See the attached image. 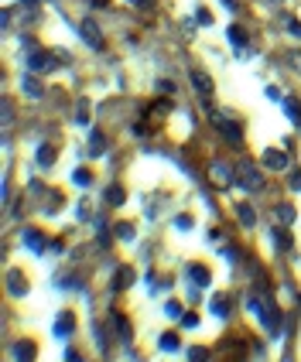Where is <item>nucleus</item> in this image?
<instances>
[{"mask_svg": "<svg viewBox=\"0 0 301 362\" xmlns=\"http://www.w3.org/2000/svg\"><path fill=\"white\" fill-rule=\"evenodd\" d=\"M236 181L243 185L246 192H260V188H264V174H260V168L250 164V161H243V164L236 168Z\"/></svg>", "mask_w": 301, "mask_h": 362, "instance_id": "1", "label": "nucleus"}, {"mask_svg": "<svg viewBox=\"0 0 301 362\" xmlns=\"http://www.w3.org/2000/svg\"><path fill=\"white\" fill-rule=\"evenodd\" d=\"M212 126H216V130H219V134L226 137L230 144H243V126H240V123H233V120H222V116L212 113Z\"/></svg>", "mask_w": 301, "mask_h": 362, "instance_id": "2", "label": "nucleus"}, {"mask_svg": "<svg viewBox=\"0 0 301 362\" xmlns=\"http://www.w3.org/2000/svg\"><path fill=\"white\" fill-rule=\"evenodd\" d=\"M79 34L86 38V45H89V48H96V51L103 48V31L96 28V21H93V17H86V21H79Z\"/></svg>", "mask_w": 301, "mask_h": 362, "instance_id": "3", "label": "nucleus"}, {"mask_svg": "<svg viewBox=\"0 0 301 362\" xmlns=\"http://www.w3.org/2000/svg\"><path fill=\"white\" fill-rule=\"evenodd\" d=\"M28 68H31L35 75H45V72H52V68H55V58L35 48V51H28Z\"/></svg>", "mask_w": 301, "mask_h": 362, "instance_id": "4", "label": "nucleus"}, {"mask_svg": "<svg viewBox=\"0 0 301 362\" xmlns=\"http://www.w3.org/2000/svg\"><path fill=\"white\" fill-rule=\"evenodd\" d=\"M260 164H264L267 171H284V168L291 164V158L284 154V150H278V147H267L264 158H260Z\"/></svg>", "mask_w": 301, "mask_h": 362, "instance_id": "5", "label": "nucleus"}, {"mask_svg": "<svg viewBox=\"0 0 301 362\" xmlns=\"http://www.w3.org/2000/svg\"><path fill=\"white\" fill-rule=\"evenodd\" d=\"M233 174H236V171H233L226 161H212V164H209V178L216 181V185H230Z\"/></svg>", "mask_w": 301, "mask_h": 362, "instance_id": "6", "label": "nucleus"}, {"mask_svg": "<svg viewBox=\"0 0 301 362\" xmlns=\"http://www.w3.org/2000/svg\"><path fill=\"white\" fill-rule=\"evenodd\" d=\"M7 291H11L14 297L28 294V277H24L21 270H7Z\"/></svg>", "mask_w": 301, "mask_h": 362, "instance_id": "7", "label": "nucleus"}, {"mask_svg": "<svg viewBox=\"0 0 301 362\" xmlns=\"http://www.w3.org/2000/svg\"><path fill=\"white\" fill-rule=\"evenodd\" d=\"M21 239H24V246L31 249V253H45V239H41V232H38V229H24Z\"/></svg>", "mask_w": 301, "mask_h": 362, "instance_id": "8", "label": "nucleus"}, {"mask_svg": "<svg viewBox=\"0 0 301 362\" xmlns=\"http://www.w3.org/2000/svg\"><path fill=\"white\" fill-rule=\"evenodd\" d=\"M21 89L28 92L31 99H41V96H45V89H41V82H38V75H35V72H28V75L21 79Z\"/></svg>", "mask_w": 301, "mask_h": 362, "instance_id": "9", "label": "nucleus"}, {"mask_svg": "<svg viewBox=\"0 0 301 362\" xmlns=\"http://www.w3.org/2000/svg\"><path fill=\"white\" fill-rule=\"evenodd\" d=\"M192 82H195V89L202 92V96H212V79H209L202 68H192Z\"/></svg>", "mask_w": 301, "mask_h": 362, "instance_id": "10", "label": "nucleus"}, {"mask_svg": "<svg viewBox=\"0 0 301 362\" xmlns=\"http://www.w3.org/2000/svg\"><path fill=\"white\" fill-rule=\"evenodd\" d=\"M185 277L195 283V287H209V270H206V267H188Z\"/></svg>", "mask_w": 301, "mask_h": 362, "instance_id": "11", "label": "nucleus"}, {"mask_svg": "<svg viewBox=\"0 0 301 362\" xmlns=\"http://www.w3.org/2000/svg\"><path fill=\"white\" fill-rule=\"evenodd\" d=\"M55 164V147L52 144H41L38 147V168H52Z\"/></svg>", "mask_w": 301, "mask_h": 362, "instance_id": "12", "label": "nucleus"}, {"mask_svg": "<svg viewBox=\"0 0 301 362\" xmlns=\"http://www.w3.org/2000/svg\"><path fill=\"white\" fill-rule=\"evenodd\" d=\"M209 311H212V315L216 318H230V301H226V297H212V301H209Z\"/></svg>", "mask_w": 301, "mask_h": 362, "instance_id": "13", "label": "nucleus"}, {"mask_svg": "<svg viewBox=\"0 0 301 362\" xmlns=\"http://www.w3.org/2000/svg\"><path fill=\"white\" fill-rule=\"evenodd\" d=\"M274 219H278L281 226H291V222H294V209H291V205H274Z\"/></svg>", "mask_w": 301, "mask_h": 362, "instance_id": "14", "label": "nucleus"}, {"mask_svg": "<svg viewBox=\"0 0 301 362\" xmlns=\"http://www.w3.org/2000/svg\"><path fill=\"white\" fill-rule=\"evenodd\" d=\"M236 219H240V222H243V226H254L257 222V212H254V205H236Z\"/></svg>", "mask_w": 301, "mask_h": 362, "instance_id": "15", "label": "nucleus"}, {"mask_svg": "<svg viewBox=\"0 0 301 362\" xmlns=\"http://www.w3.org/2000/svg\"><path fill=\"white\" fill-rule=\"evenodd\" d=\"M134 280V270H127V267H123V270H116V277H113V291H127V283Z\"/></svg>", "mask_w": 301, "mask_h": 362, "instance_id": "16", "label": "nucleus"}, {"mask_svg": "<svg viewBox=\"0 0 301 362\" xmlns=\"http://www.w3.org/2000/svg\"><path fill=\"white\" fill-rule=\"evenodd\" d=\"M72 185H79V188H89V185H93V174H89L86 168H76V171H72Z\"/></svg>", "mask_w": 301, "mask_h": 362, "instance_id": "17", "label": "nucleus"}, {"mask_svg": "<svg viewBox=\"0 0 301 362\" xmlns=\"http://www.w3.org/2000/svg\"><path fill=\"white\" fill-rule=\"evenodd\" d=\"M55 335L58 339H65V335H72V315H62L55 321Z\"/></svg>", "mask_w": 301, "mask_h": 362, "instance_id": "18", "label": "nucleus"}, {"mask_svg": "<svg viewBox=\"0 0 301 362\" xmlns=\"http://www.w3.org/2000/svg\"><path fill=\"white\" fill-rule=\"evenodd\" d=\"M270 239H274L278 249H291V236L284 232V229H270Z\"/></svg>", "mask_w": 301, "mask_h": 362, "instance_id": "19", "label": "nucleus"}, {"mask_svg": "<svg viewBox=\"0 0 301 362\" xmlns=\"http://www.w3.org/2000/svg\"><path fill=\"white\" fill-rule=\"evenodd\" d=\"M123 198H127V195H123L120 185H110V188H106V202L110 205H123Z\"/></svg>", "mask_w": 301, "mask_h": 362, "instance_id": "20", "label": "nucleus"}, {"mask_svg": "<svg viewBox=\"0 0 301 362\" xmlns=\"http://www.w3.org/2000/svg\"><path fill=\"white\" fill-rule=\"evenodd\" d=\"M113 325H116V331H120V339L123 342H130V321L123 315H113Z\"/></svg>", "mask_w": 301, "mask_h": 362, "instance_id": "21", "label": "nucleus"}, {"mask_svg": "<svg viewBox=\"0 0 301 362\" xmlns=\"http://www.w3.org/2000/svg\"><path fill=\"white\" fill-rule=\"evenodd\" d=\"M89 154H93V158H103V134H99V130H93V140H89Z\"/></svg>", "mask_w": 301, "mask_h": 362, "instance_id": "22", "label": "nucleus"}, {"mask_svg": "<svg viewBox=\"0 0 301 362\" xmlns=\"http://www.w3.org/2000/svg\"><path fill=\"white\" fill-rule=\"evenodd\" d=\"M158 345H161L164 352H174V349H178V335H174V331H168V335H161V339H158Z\"/></svg>", "mask_w": 301, "mask_h": 362, "instance_id": "23", "label": "nucleus"}, {"mask_svg": "<svg viewBox=\"0 0 301 362\" xmlns=\"http://www.w3.org/2000/svg\"><path fill=\"white\" fill-rule=\"evenodd\" d=\"M14 355H17V359H35V345L21 342V345H14Z\"/></svg>", "mask_w": 301, "mask_h": 362, "instance_id": "24", "label": "nucleus"}, {"mask_svg": "<svg viewBox=\"0 0 301 362\" xmlns=\"http://www.w3.org/2000/svg\"><path fill=\"white\" fill-rule=\"evenodd\" d=\"M284 110H288V116H291V120H294V123H298V120H301V106H298V102H294V99H284Z\"/></svg>", "mask_w": 301, "mask_h": 362, "instance_id": "25", "label": "nucleus"}, {"mask_svg": "<svg viewBox=\"0 0 301 362\" xmlns=\"http://www.w3.org/2000/svg\"><path fill=\"white\" fill-rule=\"evenodd\" d=\"M116 236L120 239H134V226H130V222H120V226H116Z\"/></svg>", "mask_w": 301, "mask_h": 362, "instance_id": "26", "label": "nucleus"}, {"mask_svg": "<svg viewBox=\"0 0 301 362\" xmlns=\"http://www.w3.org/2000/svg\"><path fill=\"white\" fill-rule=\"evenodd\" d=\"M174 229H192V215H178V219H174Z\"/></svg>", "mask_w": 301, "mask_h": 362, "instance_id": "27", "label": "nucleus"}, {"mask_svg": "<svg viewBox=\"0 0 301 362\" xmlns=\"http://www.w3.org/2000/svg\"><path fill=\"white\" fill-rule=\"evenodd\" d=\"M230 41H233V48H236V51L243 48V41H240V28H230Z\"/></svg>", "mask_w": 301, "mask_h": 362, "instance_id": "28", "label": "nucleus"}, {"mask_svg": "<svg viewBox=\"0 0 301 362\" xmlns=\"http://www.w3.org/2000/svg\"><path fill=\"white\" fill-rule=\"evenodd\" d=\"M164 311H168V318H178V315H182V307H178V301H168V304H164Z\"/></svg>", "mask_w": 301, "mask_h": 362, "instance_id": "29", "label": "nucleus"}, {"mask_svg": "<svg viewBox=\"0 0 301 362\" xmlns=\"http://www.w3.org/2000/svg\"><path fill=\"white\" fill-rule=\"evenodd\" d=\"M76 120H79V123H86V120H89V106H86V102L76 110Z\"/></svg>", "mask_w": 301, "mask_h": 362, "instance_id": "30", "label": "nucleus"}, {"mask_svg": "<svg viewBox=\"0 0 301 362\" xmlns=\"http://www.w3.org/2000/svg\"><path fill=\"white\" fill-rule=\"evenodd\" d=\"M11 116H14V110H11V102L4 99V126H11Z\"/></svg>", "mask_w": 301, "mask_h": 362, "instance_id": "31", "label": "nucleus"}, {"mask_svg": "<svg viewBox=\"0 0 301 362\" xmlns=\"http://www.w3.org/2000/svg\"><path fill=\"white\" fill-rule=\"evenodd\" d=\"M182 325H185V328H195L198 318H195V315H182Z\"/></svg>", "mask_w": 301, "mask_h": 362, "instance_id": "32", "label": "nucleus"}, {"mask_svg": "<svg viewBox=\"0 0 301 362\" xmlns=\"http://www.w3.org/2000/svg\"><path fill=\"white\" fill-rule=\"evenodd\" d=\"M209 352L206 349H188V359H206Z\"/></svg>", "mask_w": 301, "mask_h": 362, "instance_id": "33", "label": "nucleus"}, {"mask_svg": "<svg viewBox=\"0 0 301 362\" xmlns=\"http://www.w3.org/2000/svg\"><path fill=\"white\" fill-rule=\"evenodd\" d=\"M288 31L294 34V38H301V24H298V21H288Z\"/></svg>", "mask_w": 301, "mask_h": 362, "instance_id": "34", "label": "nucleus"}, {"mask_svg": "<svg viewBox=\"0 0 301 362\" xmlns=\"http://www.w3.org/2000/svg\"><path fill=\"white\" fill-rule=\"evenodd\" d=\"M291 188H294V192H301V174H291V181H288Z\"/></svg>", "mask_w": 301, "mask_h": 362, "instance_id": "35", "label": "nucleus"}, {"mask_svg": "<svg viewBox=\"0 0 301 362\" xmlns=\"http://www.w3.org/2000/svg\"><path fill=\"white\" fill-rule=\"evenodd\" d=\"M130 4H140V7H150V0H130Z\"/></svg>", "mask_w": 301, "mask_h": 362, "instance_id": "36", "label": "nucleus"}, {"mask_svg": "<svg viewBox=\"0 0 301 362\" xmlns=\"http://www.w3.org/2000/svg\"><path fill=\"white\" fill-rule=\"evenodd\" d=\"M106 4H110V0H93V7H106Z\"/></svg>", "mask_w": 301, "mask_h": 362, "instance_id": "37", "label": "nucleus"}, {"mask_svg": "<svg viewBox=\"0 0 301 362\" xmlns=\"http://www.w3.org/2000/svg\"><path fill=\"white\" fill-rule=\"evenodd\" d=\"M222 4H226V7H230V11H233V0H222Z\"/></svg>", "mask_w": 301, "mask_h": 362, "instance_id": "38", "label": "nucleus"}, {"mask_svg": "<svg viewBox=\"0 0 301 362\" xmlns=\"http://www.w3.org/2000/svg\"><path fill=\"white\" fill-rule=\"evenodd\" d=\"M21 4H35V0H21Z\"/></svg>", "mask_w": 301, "mask_h": 362, "instance_id": "39", "label": "nucleus"}, {"mask_svg": "<svg viewBox=\"0 0 301 362\" xmlns=\"http://www.w3.org/2000/svg\"><path fill=\"white\" fill-rule=\"evenodd\" d=\"M298 301H301V297H298Z\"/></svg>", "mask_w": 301, "mask_h": 362, "instance_id": "40", "label": "nucleus"}]
</instances>
